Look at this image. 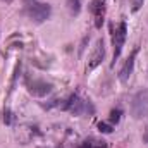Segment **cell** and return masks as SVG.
Wrapping results in <instances>:
<instances>
[{
	"mask_svg": "<svg viewBox=\"0 0 148 148\" xmlns=\"http://www.w3.org/2000/svg\"><path fill=\"white\" fill-rule=\"evenodd\" d=\"M98 129H100L102 133H112V126L105 124V122H100V124H98Z\"/></svg>",
	"mask_w": 148,
	"mask_h": 148,
	"instance_id": "11",
	"label": "cell"
},
{
	"mask_svg": "<svg viewBox=\"0 0 148 148\" xmlns=\"http://www.w3.org/2000/svg\"><path fill=\"white\" fill-rule=\"evenodd\" d=\"M143 2H145V0H133V10H134V12L140 10V7L143 5Z\"/></svg>",
	"mask_w": 148,
	"mask_h": 148,
	"instance_id": "12",
	"label": "cell"
},
{
	"mask_svg": "<svg viewBox=\"0 0 148 148\" xmlns=\"http://www.w3.org/2000/svg\"><path fill=\"white\" fill-rule=\"evenodd\" d=\"M3 121H5L7 124H10V122H12V114H10V110L3 112Z\"/></svg>",
	"mask_w": 148,
	"mask_h": 148,
	"instance_id": "13",
	"label": "cell"
},
{
	"mask_svg": "<svg viewBox=\"0 0 148 148\" xmlns=\"http://www.w3.org/2000/svg\"><path fill=\"white\" fill-rule=\"evenodd\" d=\"M126 35H127V26H126V23H121L114 33V64L121 57V52H122V47L126 41Z\"/></svg>",
	"mask_w": 148,
	"mask_h": 148,
	"instance_id": "6",
	"label": "cell"
},
{
	"mask_svg": "<svg viewBox=\"0 0 148 148\" xmlns=\"http://www.w3.org/2000/svg\"><path fill=\"white\" fill-rule=\"evenodd\" d=\"M91 148H107V145H105L103 141H102V143H100V141H95V143H91Z\"/></svg>",
	"mask_w": 148,
	"mask_h": 148,
	"instance_id": "14",
	"label": "cell"
},
{
	"mask_svg": "<svg viewBox=\"0 0 148 148\" xmlns=\"http://www.w3.org/2000/svg\"><path fill=\"white\" fill-rule=\"evenodd\" d=\"M138 47L131 52V55L127 57V60L124 62V66H122V69H121V73H119V79L122 81V83H126L127 79H129V76L133 74V69H134V59H136V55H138Z\"/></svg>",
	"mask_w": 148,
	"mask_h": 148,
	"instance_id": "7",
	"label": "cell"
},
{
	"mask_svg": "<svg viewBox=\"0 0 148 148\" xmlns=\"http://www.w3.org/2000/svg\"><path fill=\"white\" fill-rule=\"evenodd\" d=\"M131 115L134 119H145L148 117V91H138L131 100Z\"/></svg>",
	"mask_w": 148,
	"mask_h": 148,
	"instance_id": "1",
	"label": "cell"
},
{
	"mask_svg": "<svg viewBox=\"0 0 148 148\" xmlns=\"http://www.w3.org/2000/svg\"><path fill=\"white\" fill-rule=\"evenodd\" d=\"M103 59H105V43H103V40H98L97 45L93 47V52H91L90 59H88V71L97 69L103 62Z\"/></svg>",
	"mask_w": 148,
	"mask_h": 148,
	"instance_id": "5",
	"label": "cell"
},
{
	"mask_svg": "<svg viewBox=\"0 0 148 148\" xmlns=\"http://www.w3.org/2000/svg\"><path fill=\"white\" fill-rule=\"evenodd\" d=\"M52 14V7L48 3H33L28 10V16L35 21V23H45Z\"/></svg>",
	"mask_w": 148,
	"mask_h": 148,
	"instance_id": "3",
	"label": "cell"
},
{
	"mask_svg": "<svg viewBox=\"0 0 148 148\" xmlns=\"http://www.w3.org/2000/svg\"><path fill=\"white\" fill-rule=\"evenodd\" d=\"M90 9L95 16V26L102 28V24H103V2L102 0H93Z\"/></svg>",
	"mask_w": 148,
	"mask_h": 148,
	"instance_id": "8",
	"label": "cell"
},
{
	"mask_svg": "<svg viewBox=\"0 0 148 148\" xmlns=\"http://www.w3.org/2000/svg\"><path fill=\"white\" fill-rule=\"evenodd\" d=\"M64 109H66V110H69V112H73L74 115H81V114H84L88 109L93 112V107L90 105V102L86 103L84 100H81V98H79V95H71V97H69V100L66 102Z\"/></svg>",
	"mask_w": 148,
	"mask_h": 148,
	"instance_id": "4",
	"label": "cell"
},
{
	"mask_svg": "<svg viewBox=\"0 0 148 148\" xmlns=\"http://www.w3.org/2000/svg\"><path fill=\"white\" fill-rule=\"evenodd\" d=\"M79 148H91V143H88V141H84V143H83V145H81Z\"/></svg>",
	"mask_w": 148,
	"mask_h": 148,
	"instance_id": "15",
	"label": "cell"
},
{
	"mask_svg": "<svg viewBox=\"0 0 148 148\" xmlns=\"http://www.w3.org/2000/svg\"><path fill=\"white\" fill-rule=\"evenodd\" d=\"M121 115H122V110L121 109H114L110 112V124H117L121 121Z\"/></svg>",
	"mask_w": 148,
	"mask_h": 148,
	"instance_id": "10",
	"label": "cell"
},
{
	"mask_svg": "<svg viewBox=\"0 0 148 148\" xmlns=\"http://www.w3.org/2000/svg\"><path fill=\"white\" fill-rule=\"evenodd\" d=\"M66 5H67V9H69L71 16H79L83 2H81V0H67V2H66Z\"/></svg>",
	"mask_w": 148,
	"mask_h": 148,
	"instance_id": "9",
	"label": "cell"
},
{
	"mask_svg": "<svg viewBox=\"0 0 148 148\" xmlns=\"http://www.w3.org/2000/svg\"><path fill=\"white\" fill-rule=\"evenodd\" d=\"M26 86H28V91L35 97H47L53 90V84L45 79H28Z\"/></svg>",
	"mask_w": 148,
	"mask_h": 148,
	"instance_id": "2",
	"label": "cell"
}]
</instances>
